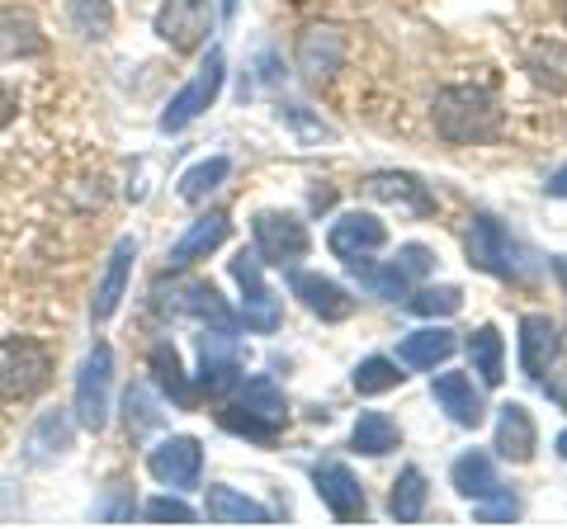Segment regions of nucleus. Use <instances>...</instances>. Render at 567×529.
Masks as SVG:
<instances>
[{
	"label": "nucleus",
	"mask_w": 567,
	"mask_h": 529,
	"mask_svg": "<svg viewBox=\"0 0 567 529\" xmlns=\"http://www.w3.org/2000/svg\"><path fill=\"white\" fill-rule=\"evenodd\" d=\"M435 133L454 147H473L502 133V104L483 85H445L435 95Z\"/></svg>",
	"instance_id": "nucleus-1"
},
{
	"label": "nucleus",
	"mask_w": 567,
	"mask_h": 529,
	"mask_svg": "<svg viewBox=\"0 0 567 529\" xmlns=\"http://www.w3.org/2000/svg\"><path fill=\"white\" fill-rule=\"evenodd\" d=\"M218 426L241 439H256V445H270V439L289 426V402H284L275 378L237 383V397L218 412Z\"/></svg>",
	"instance_id": "nucleus-2"
},
{
	"label": "nucleus",
	"mask_w": 567,
	"mask_h": 529,
	"mask_svg": "<svg viewBox=\"0 0 567 529\" xmlns=\"http://www.w3.org/2000/svg\"><path fill=\"white\" fill-rule=\"evenodd\" d=\"M52 378V350L33 336L0 341V402H29Z\"/></svg>",
	"instance_id": "nucleus-3"
},
{
	"label": "nucleus",
	"mask_w": 567,
	"mask_h": 529,
	"mask_svg": "<svg viewBox=\"0 0 567 529\" xmlns=\"http://www.w3.org/2000/svg\"><path fill=\"white\" fill-rule=\"evenodd\" d=\"M468 260L477 264V270L496 274V279H529V270H535V260L525 256V246L511 237L492 214H473V222H468Z\"/></svg>",
	"instance_id": "nucleus-4"
},
{
	"label": "nucleus",
	"mask_w": 567,
	"mask_h": 529,
	"mask_svg": "<svg viewBox=\"0 0 567 529\" xmlns=\"http://www.w3.org/2000/svg\"><path fill=\"white\" fill-rule=\"evenodd\" d=\"M110 393H114V350L110 345H91V355L81 360L76 374V402H71V416H76L81 431L100 435L110 426Z\"/></svg>",
	"instance_id": "nucleus-5"
},
{
	"label": "nucleus",
	"mask_w": 567,
	"mask_h": 529,
	"mask_svg": "<svg viewBox=\"0 0 567 529\" xmlns=\"http://www.w3.org/2000/svg\"><path fill=\"white\" fill-rule=\"evenodd\" d=\"M227 270H233V279L241 284V322H246V331H260V336L279 331L284 312H279V298L270 293V284H265V260H260V251H246V246H241Z\"/></svg>",
	"instance_id": "nucleus-6"
},
{
	"label": "nucleus",
	"mask_w": 567,
	"mask_h": 529,
	"mask_svg": "<svg viewBox=\"0 0 567 529\" xmlns=\"http://www.w3.org/2000/svg\"><path fill=\"white\" fill-rule=\"evenodd\" d=\"M223 81H227V58H223V48H208V58H204L199 72H194V81L185 85V91L171 95L166 114H162V133H185L189 123L223 95Z\"/></svg>",
	"instance_id": "nucleus-7"
},
{
	"label": "nucleus",
	"mask_w": 567,
	"mask_h": 529,
	"mask_svg": "<svg viewBox=\"0 0 567 529\" xmlns=\"http://www.w3.org/2000/svg\"><path fill=\"white\" fill-rule=\"evenodd\" d=\"M241 383V360H237V331L227 326H204L199 341V374H194V393L199 397H227Z\"/></svg>",
	"instance_id": "nucleus-8"
},
{
	"label": "nucleus",
	"mask_w": 567,
	"mask_h": 529,
	"mask_svg": "<svg viewBox=\"0 0 567 529\" xmlns=\"http://www.w3.org/2000/svg\"><path fill=\"white\" fill-rule=\"evenodd\" d=\"M156 298V308H166L171 317H194V322H204V326H227V331H237V317L233 308L218 298V289L208 284V279H175V284H156L152 289Z\"/></svg>",
	"instance_id": "nucleus-9"
},
{
	"label": "nucleus",
	"mask_w": 567,
	"mask_h": 529,
	"mask_svg": "<svg viewBox=\"0 0 567 529\" xmlns=\"http://www.w3.org/2000/svg\"><path fill=\"white\" fill-rule=\"evenodd\" d=\"M251 237H256V251L265 264H293L312 251L308 227L293 214H279V208H265V214L251 218Z\"/></svg>",
	"instance_id": "nucleus-10"
},
{
	"label": "nucleus",
	"mask_w": 567,
	"mask_h": 529,
	"mask_svg": "<svg viewBox=\"0 0 567 529\" xmlns=\"http://www.w3.org/2000/svg\"><path fill=\"white\" fill-rule=\"evenodd\" d=\"M147 473L162 487H175V491H194L204 478V449L194 435H171L162 439L152 454H147Z\"/></svg>",
	"instance_id": "nucleus-11"
},
{
	"label": "nucleus",
	"mask_w": 567,
	"mask_h": 529,
	"mask_svg": "<svg viewBox=\"0 0 567 529\" xmlns=\"http://www.w3.org/2000/svg\"><path fill=\"white\" fill-rule=\"evenodd\" d=\"M213 33V0H166L156 10V39L171 43L175 52L204 48Z\"/></svg>",
	"instance_id": "nucleus-12"
},
{
	"label": "nucleus",
	"mask_w": 567,
	"mask_h": 529,
	"mask_svg": "<svg viewBox=\"0 0 567 529\" xmlns=\"http://www.w3.org/2000/svg\"><path fill=\"white\" fill-rule=\"evenodd\" d=\"M327 246H331V256L346 260V264L369 260V256H379L383 246H388V227H383V218L360 214V208H354V214H341V218L331 222Z\"/></svg>",
	"instance_id": "nucleus-13"
},
{
	"label": "nucleus",
	"mask_w": 567,
	"mask_h": 529,
	"mask_svg": "<svg viewBox=\"0 0 567 529\" xmlns=\"http://www.w3.org/2000/svg\"><path fill=\"white\" fill-rule=\"evenodd\" d=\"M341 62H346V33L341 29L336 24L303 29V39H298V72H303V81L322 85L341 72Z\"/></svg>",
	"instance_id": "nucleus-14"
},
{
	"label": "nucleus",
	"mask_w": 567,
	"mask_h": 529,
	"mask_svg": "<svg viewBox=\"0 0 567 529\" xmlns=\"http://www.w3.org/2000/svg\"><path fill=\"white\" fill-rule=\"evenodd\" d=\"M360 189H364L374 204L402 208V214H412V218H431V214H435L431 189H425V185L416 180V175H406V170H374Z\"/></svg>",
	"instance_id": "nucleus-15"
},
{
	"label": "nucleus",
	"mask_w": 567,
	"mask_h": 529,
	"mask_svg": "<svg viewBox=\"0 0 567 529\" xmlns=\"http://www.w3.org/2000/svg\"><path fill=\"white\" fill-rule=\"evenodd\" d=\"M312 487H317V497H322V506L331 510L336 520H364V506H369L364 487L346 464H317L312 468Z\"/></svg>",
	"instance_id": "nucleus-16"
},
{
	"label": "nucleus",
	"mask_w": 567,
	"mask_h": 529,
	"mask_svg": "<svg viewBox=\"0 0 567 529\" xmlns=\"http://www.w3.org/2000/svg\"><path fill=\"white\" fill-rule=\"evenodd\" d=\"M492 449L506 458V464H529L539 449V431H535V416H529L525 402H506L496 412V435H492Z\"/></svg>",
	"instance_id": "nucleus-17"
},
{
	"label": "nucleus",
	"mask_w": 567,
	"mask_h": 529,
	"mask_svg": "<svg viewBox=\"0 0 567 529\" xmlns=\"http://www.w3.org/2000/svg\"><path fill=\"white\" fill-rule=\"evenodd\" d=\"M431 397H435V407L445 412L454 426H464V431H477V426H483V416H487L483 393L473 387L468 374H435L431 378Z\"/></svg>",
	"instance_id": "nucleus-18"
},
{
	"label": "nucleus",
	"mask_w": 567,
	"mask_h": 529,
	"mask_svg": "<svg viewBox=\"0 0 567 529\" xmlns=\"http://www.w3.org/2000/svg\"><path fill=\"white\" fill-rule=\"evenodd\" d=\"M133 260H137V241L133 237H118L114 251H110V264H104L100 284H95V298H91V322H110L123 303V289H128V274H133Z\"/></svg>",
	"instance_id": "nucleus-19"
},
{
	"label": "nucleus",
	"mask_w": 567,
	"mask_h": 529,
	"mask_svg": "<svg viewBox=\"0 0 567 529\" xmlns=\"http://www.w3.org/2000/svg\"><path fill=\"white\" fill-rule=\"evenodd\" d=\"M554 355H558V326L544 312L520 317V374L529 383H544V374L554 369Z\"/></svg>",
	"instance_id": "nucleus-20"
},
{
	"label": "nucleus",
	"mask_w": 567,
	"mask_h": 529,
	"mask_svg": "<svg viewBox=\"0 0 567 529\" xmlns=\"http://www.w3.org/2000/svg\"><path fill=\"white\" fill-rule=\"evenodd\" d=\"M71 439H76V416L62 412V407L43 412L24 435V458L33 468H43V464H52V458H62L71 449Z\"/></svg>",
	"instance_id": "nucleus-21"
},
{
	"label": "nucleus",
	"mask_w": 567,
	"mask_h": 529,
	"mask_svg": "<svg viewBox=\"0 0 567 529\" xmlns=\"http://www.w3.org/2000/svg\"><path fill=\"white\" fill-rule=\"evenodd\" d=\"M293 298H303V308L322 322H346L354 312V298L327 274H293Z\"/></svg>",
	"instance_id": "nucleus-22"
},
{
	"label": "nucleus",
	"mask_w": 567,
	"mask_h": 529,
	"mask_svg": "<svg viewBox=\"0 0 567 529\" xmlns=\"http://www.w3.org/2000/svg\"><path fill=\"white\" fill-rule=\"evenodd\" d=\"M227 232H233V222H227L223 208H213V214L204 218H194V227L171 246V270H185V264L194 260H204L208 251H218V246L227 241Z\"/></svg>",
	"instance_id": "nucleus-23"
},
{
	"label": "nucleus",
	"mask_w": 567,
	"mask_h": 529,
	"mask_svg": "<svg viewBox=\"0 0 567 529\" xmlns=\"http://www.w3.org/2000/svg\"><path fill=\"white\" fill-rule=\"evenodd\" d=\"M450 478H454V491L464 501H487L502 491V478H496V464L483 454V449H468V454H458L454 458V468H450Z\"/></svg>",
	"instance_id": "nucleus-24"
},
{
	"label": "nucleus",
	"mask_w": 567,
	"mask_h": 529,
	"mask_svg": "<svg viewBox=\"0 0 567 529\" xmlns=\"http://www.w3.org/2000/svg\"><path fill=\"white\" fill-rule=\"evenodd\" d=\"M454 350H458V341H454L450 326H421V331H412V336H402L398 364H406V369H435V364H445Z\"/></svg>",
	"instance_id": "nucleus-25"
},
{
	"label": "nucleus",
	"mask_w": 567,
	"mask_h": 529,
	"mask_svg": "<svg viewBox=\"0 0 567 529\" xmlns=\"http://www.w3.org/2000/svg\"><path fill=\"white\" fill-rule=\"evenodd\" d=\"M204 516H208L213 525H270V520H275L260 501L241 497L237 487H208V497H204Z\"/></svg>",
	"instance_id": "nucleus-26"
},
{
	"label": "nucleus",
	"mask_w": 567,
	"mask_h": 529,
	"mask_svg": "<svg viewBox=\"0 0 567 529\" xmlns=\"http://www.w3.org/2000/svg\"><path fill=\"white\" fill-rule=\"evenodd\" d=\"M468 364L483 378V387H502L506 383V341L496 326H477L468 336Z\"/></svg>",
	"instance_id": "nucleus-27"
},
{
	"label": "nucleus",
	"mask_w": 567,
	"mask_h": 529,
	"mask_svg": "<svg viewBox=\"0 0 567 529\" xmlns=\"http://www.w3.org/2000/svg\"><path fill=\"white\" fill-rule=\"evenodd\" d=\"M152 374H156V387H162V393L175 402V407H194V402H199V393H194V383L185 378V369H181V355H175V345H152Z\"/></svg>",
	"instance_id": "nucleus-28"
},
{
	"label": "nucleus",
	"mask_w": 567,
	"mask_h": 529,
	"mask_svg": "<svg viewBox=\"0 0 567 529\" xmlns=\"http://www.w3.org/2000/svg\"><path fill=\"white\" fill-rule=\"evenodd\" d=\"M402 445V435L393 426V416H383V412H360V421H354V431H350V449L354 454H364V458H383V454H393Z\"/></svg>",
	"instance_id": "nucleus-29"
},
{
	"label": "nucleus",
	"mask_w": 567,
	"mask_h": 529,
	"mask_svg": "<svg viewBox=\"0 0 567 529\" xmlns=\"http://www.w3.org/2000/svg\"><path fill=\"white\" fill-rule=\"evenodd\" d=\"M48 48V39L39 33V24L20 10H6L0 14V62H14V58H39Z\"/></svg>",
	"instance_id": "nucleus-30"
},
{
	"label": "nucleus",
	"mask_w": 567,
	"mask_h": 529,
	"mask_svg": "<svg viewBox=\"0 0 567 529\" xmlns=\"http://www.w3.org/2000/svg\"><path fill=\"white\" fill-rule=\"evenodd\" d=\"M425 497H431V487H425V473L412 464V468L398 473L393 497H388V510H393L398 525H416L425 516Z\"/></svg>",
	"instance_id": "nucleus-31"
},
{
	"label": "nucleus",
	"mask_w": 567,
	"mask_h": 529,
	"mask_svg": "<svg viewBox=\"0 0 567 529\" xmlns=\"http://www.w3.org/2000/svg\"><path fill=\"white\" fill-rule=\"evenodd\" d=\"M350 270L360 274V284H364L369 293H374V298H406V289H412V274H406L398 260H388V264H374V260H354Z\"/></svg>",
	"instance_id": "nucleus-32"
},
{
	"label": "nucleus",
	"mask_w": 567,
	"mask_h": 529,
	"mask_svg": "<svg viewBox=\"0 0 567 529\" xmlns=\"http://www.w3.org/2000/svg\"><path fill=\"white\" fill-rule=\"evenodd\" d=\"M66 20H71V29H76L81 39L100 43V39H110L114 33V6L110 0H66Z\"/></svg>",
	"instance_id": "nucleus-33"
},
{
	"label": "nucleus",
	"mask_w": 567,
	"mask_h": 529,
	"mask_svg": "<svg viewBox=\"0 0 567 529\" xmlns=\"http://www.w3.org/2000/svg\"><path fill=\"white\" fill-rule=\"evenodd\" d=\"M227 170H233V162H227V156H204L199 166H189V170L181 175V185H175V189H181L185 204H204L208 194L227 180Z\"/></svg>",
	"instance_id": "nucleus-34"
},
{
	"label": "nucleus",
	"mask_w": 567,
	"mask_h": 529,
	"mask_svg": "<svg viewBox=\"0 0 567 529\" xmlns=\"http://www.w3.org/2000/svg\"><path fill=\"white\" fill-rule=\"evenodd\" d=\"M406 374H402V364L398 360H388V355H369L360 369H354V393L360 397H379V393H393V387L402 383Z\"/></svg>",
	"instance_id": "nucleus-35"
},
{
	"label": "nucleus",
	"mask_w": 567,
	"mask_h": 529,
	"mask_svg": "<svg viewBox=\"0 0 567 529\" xmlns=\"http://www.w3.org/2000/svg\"><path fill=\"white\" fill-rule=\"evenodd\" d=\"M529 72L539 85L567 95V43H535L529 48Z\"/></svg>",
	"instance_id": "nucleus-36"
},
{
	"label": "nucleus",
	"mask_w": 567,
	"mask_h": 529,
	"mask_svg": "<svg viewBox=\"0 0 567 529\" xmlns=\"http://www.w3.org/2000/svg\"><path fill=\"white\" fill-rule=\"evenodd\" d=\"M406 308H412L416 317H454L458 308H464V293H458L454 284H440V289H416L412 298H406Z\"/></svg>",
	"instance_id": "nucleus-37"
},
{
	"label": "nucleus",
	"mask_w": 567,
	"mask_h": 529,
	"mask_svg": "<svg viewBox=\"0 0 567 529\" xmlns=\"http://www.w3.org/2000/svg\"><path fill=\"white\" fill-rule=\"evenodd\" d=\"M123 407H128V431H133V435H147L152 426H162V412H156L152 387L133 383V387H128V397H123Z\"/></svg>",
	"instance_id": "nucleus-38"
},
{
	"label": "nucleus",
	"mask_w": 567,
	"mask_h": 529,
	"mask_svg": "<svg viewBox=\"0 0 567 529\" xmlns=\"http://www.w3.org/2000/svg\"><path fill=\"white\" fill-rule=\"evenodd\" d=\"M473 516H477V525H511L520 516V501L511 497V491L502 487L496 497H487V501H473Z\"/></svg>",
	"instance_id": "nucleus-39"
},
{
	"label": "nucleus",
	"mask_w": 567,
	"mask_h": 529,
	"mask_svg": "<svg viewBox=\"0 0 567 529\" xmlns=\"http://www.w3.org/2000/svg\"><path fill=\"white\" fill-rule=\"evenodd\" d=\"M142 516H147L152 525H194L199 520L194 506H185L181 497H152L147 506H142Z\"/></svg>",
	"instance_id": "nucleus-40"
},
{
	"label": "nucleus",
	"mask_w": 567,
	"mask_h": 529,
	"mask_svg": "<svg viewBox=\"0 0 567 529\" xmlns=\"http://www.w3.org/2000/svg\"><path fill=\"white\" fill-rule=\"evenodd\" d=\"M431 246H421V241H412V246H402V251H398V264H402V270L406 274H412V279H421L425 270H431Z\"/></svg>",
	"instance_id": "nucleus-41"
},
{
	"label": "nucleus",
	"mask_w": 567,
	"mask_h": 529,
	"mask_svg": "<svg viewBox=\"0 0 567 529\" xmlns=\"http://www.w3.org/2000/svg\"><path fill=\"white\" fill-rule=\"evenodd\" d=\"M14 114H20V95H14L10 85L0 81V128H10V123H14Z\"/></svg>",
	"instance_id": "nucleus-42"
},
{
	"label": "nucleus",
	"mask_w": 567,
	"mask_h": 529,
	"mask_svg": "<svg viewBox=\"0 0 567 529\" xmlns=\"http://www.w3.org/2000/svg\"><path fill=\"white\" fill-rule=\"evenodd\" d=\"M128 516H133V501H128V497H114L110 506H100V520H110V525L128 520Z\"/></svg>",
	"instance_id": "nucleus-43"
},
{
	"label": "nucleus",
	"mask_w": 567,
	"mask_h": 529,
	"mask_svg": "<svg viewBox=\"0 0 567 529\" xmlns=\"http://www.w3.org/2000/svg\"><path fill=\"white\" fill-rule=\"evenodd\" d=\"M548 194H554V199H567V162L558 166L554 180H548Z\"/></svg>",
	"instance_id": "nucleus-44"
},
{
	"label": "nucleus",
	"mask_w": 567,
	"mask_h": 529,
	"mask_svg": "<svg viewBox=\"0 0 567 529\" xmlns=\"http://www.w3.org/2000/svg\"><path fill=\"white\" fill-rule=\"evenodd\" d=\"M554 274H558L563 284H567V256H554Z\"/></svg>",
	"instance_id": "nucleus-45"
},
{
	"label": "nucleus",
	"mask_w": 567,
	"mask_h": 529,
	"mask_svg": "<svg viewBox=\"0 0 567 529\" xmlns=\"http://www.w3.org/2000/svg\"><path fill=\"white\" fill-rule=\"evenodd\" d=\"M554 445H558V454H563V464H567V431H563V435L554 439Z\"/></svg>",
	"instance_id": "nucleus-46"
},
{
	"label": "nucleus",
	"mask_w": 567,
	"mask_h": 529,
	"mask_svg": "<svg viewBox=\"0 0 567 529\" xmlns=\"http://www.w3.org/2000/svg\"><path fill=\"white\" fill-rule=\"evenodd\" d=\"M237 10V0H223V14H233Z\"/></svg>",
	"instance_id": "nucleus-47"
}]
</instances>
